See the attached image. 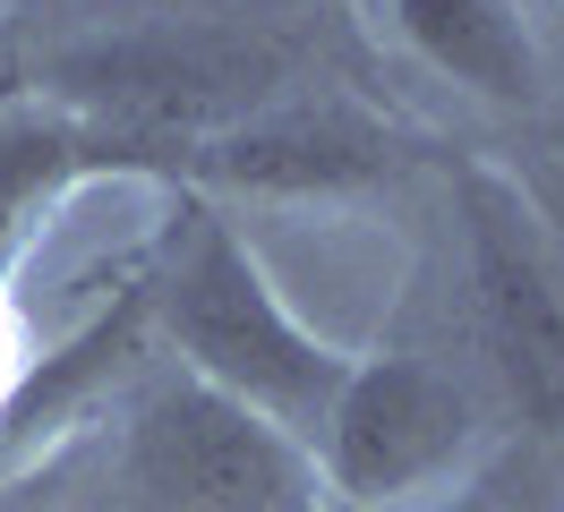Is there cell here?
Masks as SVG:
<instances>
[{
    "label": "cell",
    "mask_w": 564,
    "mask_h": 512,
    "mask_svg": "<svg viewBox=\"0 0 564 512\" xmlns=\"http://www.w3.org/2000/svg\"><path fill=\"white\" fill-rule=\"evenodd\" d=\"M393 34L420 52L436 77L470 86L496 111H539L547 102V61L530 34L522 0H386Z\"/></svg>",
    "instance_id": "52a82bcc"
},
{
    "label": "cell",
    "mask_w": 564,
    "mask_h": 512,
    "mask_svg": "<svg viewBox=\"0 0 564 512\" xmlns=\"http://www.w3.org/2000/svg\"><path fill=\"white\" fill-rule=\"evenodd\" d=\"M402 163H411V137L393 120L343 95H291L240 129L172 154L163 179H197L231 197H359V188H386Z\"/></svg>",
    "instance_id": "8992f818"
},
{
    "label": "cell",
    "mask_w": 564,
    "mask_h": 512,
    "mask_svg": "<svg viewBox=\"0 0 564 512\" xmlns=\"http://www.w3.org/2000/svg\"><path fill=\"white\" fill-rule=\"evenodd\" d=\"M86 171H120V154L86 120L52 111V102H9L0 111V273L18 265L26 231L69 197Z\"/></svg>",
    "instance_id": "ba28073f"
},
{
    "label": "cell",
    "mask_w": 564,
    "mask_h": 512,
    "mask_svg": "<svg viewBox=\"0 0 564 512\" xmlns=\"http://www.w3.org/2000/svg\"><path fill=\"white\" fill-rule=\"evenodd\" d=\"M0 282H9V273H0ZM26 375H35V341H26V316H18V299L0 291V418L18 410Z\"/></svg>",
    "instance_id": "30bf717a"
},
{
    "label": "cell",
    "mask_w": 564,
    "mask_h": 512,
    "mask_svg": "<svg viewBox=\"0 0 564 512\" xmlns=\"http://www.w3.org/2000/svg\"><path fill=\"white\" fill-rule=\"evenodd\" d=\"M129 478L154 512H325L308 444L197 375H163L138 402Z\"/></svg>",
    "instance_id": "277c9868"
},
{
    "label": "cell",
    "mask_w": 564,
    "mask_h": 512,
    "mask_svg": "<svg viewBox=\"0 0 564 512\" xmlns=\"http://www.w3.org/2000/svg\"><path fill=\"white\" fill-rule=\"evenodd\" d=\"M26 9H61V0H26Z\"/></svg>",
    "instance_id": "8fae6325"
},
{
    "label": "cell",
    "mask_w": 564,
    "mask_h": 512,
    "mask_svg": "<svg viewBox=\"0 0 564 512\" xmlns=\"http://www.w3.org/2000/svg\"><path fill=\"white\" fill-rule=\"evenodd\" d=\"M427 512H556L547 453H539V444H496V453H479Z\"/></svg>",
    "instance_id": "9c48e42d"
},
{
    "label": "cell",
    "mask_w": 564,
    "mask_h": 512,
    "mask_svg": "<svg viewBox=\"0 0 564 512\" xmlns=\"http://www.w3.org/2000/svg\"><path fill=\"white\" fill-rule=\"evenodd\" d=\"M462 197V257H470V307L488 341L505 402L530 418V436H564V248L522 179L496 163L454 171Z\"/></svg>",
    "instance_id": "3957f363"
},
{
    "label": "cell",
    "mask_w": 564,
    "mask_h": 512,
    "mask_svg": "<svg viewBox=\"0 0 564 512\" xmlns=\"http://www.w3.org/2000/svg\"><path fill=\"white\" fill-rule=\"evenodd\" d=\"M43 86H52L43 95L52 111L86 120L120 154V171H163L188 145L308 95L291 43H274L265 26H223V18H163V26L69 43L43 68Z\"/></svg>",
    "instance_id": "6da1fadb"
},
{
    "label": "cell",
    "mask_w": 564,
    "mask_h": 512,
    "mask_svg": "<svg viewBox=\"0 0 564 512\" xmlns=\"http://www.w3.org/2000/svg\"><path fill=\"white\" fill-rule=\"evenodd\" d=\"M145 307H154L163 341L180 350V375L248 402L291 444H308V461H317L325 410L351 375V350H334L317 325H300L291 299L274 291V273L248 257V239L197 197H180L172 257L145 282Z\"/></svg>",
    "instance_id": "7a4b0ae2"
},
{
    "label": "cell",
    "mask_w": 564,
    "mask_h": 512,
    "mask_svg": "<svg viewBox=\"0 0 564 512\" xmlns=\"http://www.w3.org/2000/svg\"><path fill=\"white\" fill-rule=\"evenodd\" d=\"M479 453L488 436H479L470 384H454L427 359H351L317 436V478L351 512H386L411 495L436 504Z\"/></svg>",
    "instance_id": "5b68a950"
}]
</instances>
